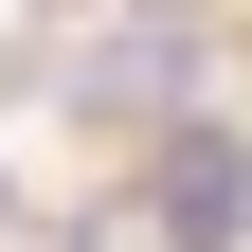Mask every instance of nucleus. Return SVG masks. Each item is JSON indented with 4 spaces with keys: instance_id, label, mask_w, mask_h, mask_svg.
Wrapping results in <instances>:
<instances>
[{
    "instance_id": "nucleus-1",
    "label": "nucleus",
    "mask_w": 252,
    "mask_h": 252,
    "mask_svg": "<svg viewBox=\"0 0 252 252\" xmlns=\"http://www.w3.org/2000/svg\"><path fill=\"white\" fill-rule=\"evenodd\" d=\"M162 234L180 252L252 234V144H234V126H180V144H162Z\"/></svg>"
},
{
    "instance_id": "nucleus-2",
    "label": "nucleus",
    "mask_w": 252,
    "mask_h": 252,
    "mask_svg": "<svg viewBox=\"0 0 252 252\" xmlns=\"http://www.w3.org/2000/svg\"><path fill=\"white\" fill-rule=\"evenodd\" d=\"M72 108H180V36H108V54H72Z\"/></svg>"
},
{
    "instance_id": "nucleus-3",
    "label": "nucleus",
    "mask_w": 252,
    "mask_h": 252,
    "mask_svg": "<svg viewBox=\"0 0 252 252\" xmlns=\"http://www.w3.org/2000/svg\"><path fill=\"white\" fill-rule=\"evenodd\" d=\"M0 234H18V198H0Z\"/></svg>"
},
{
    "instance_id": "nucleus-4",
    "label": "nucleus",
    "mask_w": 252,
    "mask_h": 252,
    "mask_svg": "<svg viewBox=\"0 0 252 252\" xmlns=\"http://www.w3.org/2000/svg\"><path fill=\"white\" fill-rule=\"evenodd\" d=\"M0 90H18V54H0Z\"/></svg>"
}]
</instances>
